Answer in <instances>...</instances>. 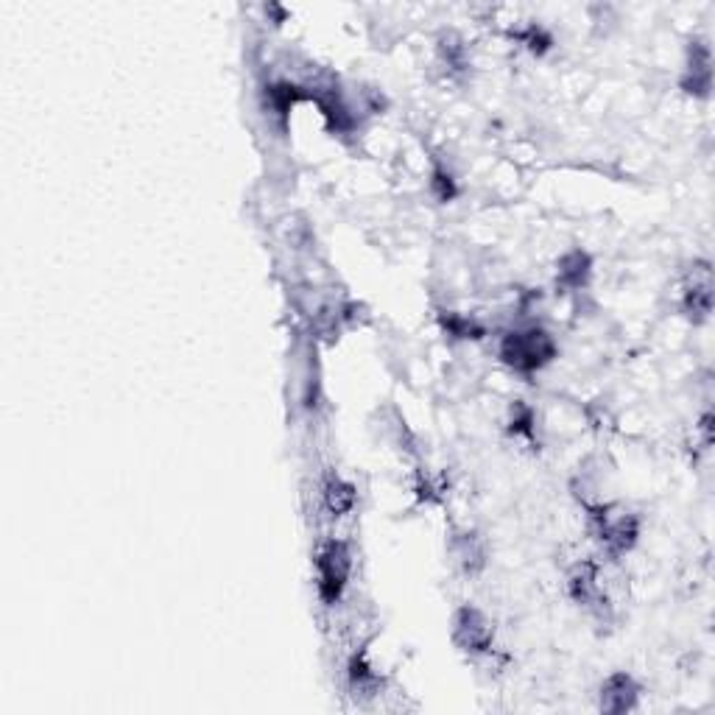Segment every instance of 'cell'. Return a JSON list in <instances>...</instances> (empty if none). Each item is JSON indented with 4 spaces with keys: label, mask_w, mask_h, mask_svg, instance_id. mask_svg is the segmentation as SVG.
Instances as JSON below:
<instances>
[{
    "label": "cell",
    "mask_w": 715,
    "mask_h": 715,
    "mask_svg": "<svg viewBox=\"0 0 715 715\" xmlns=\"http://www.w3.org/2000/svg\"><path fill=\"white\" fill-rule=\"evenodd\" d=\"M556 358L554 338L548 336L542 327H526V330H514L500 341V361L512 366L514 372L531 375L545 364H551Z\"/></svg>",
    "instance_id": "obj_1"
},
{
    "label": "cell",
    "mask_w": 715,
    "mask_h": 715,
    "mask_svg": "<svg viewBox=\"0 0 715 715\" xmlns=\"http://www.w3.org/2000/svg\"><path fill=\"white\" fill-rule=\"evenodd\" d=\"M352 570V556L347 542L341 540H330L322 548V554L316 559V573H319V595L322 601L330 607L336 604L344 587H347V579H350Z\"/></svg>",
    "instance_id": "obj_2"
},
{
    "label": "cell",
    "mask_w": 715,
    "mask_h": 715,
    "mask_svg": "<svg viewBox=\"0 0 715 715\" xmlns=\"http://www.w3.org/2000/svg\"><path fill=\"white\" fill-rule=\"evenodd\" d=\"M453 640L467 654H486L492 651L495 629L481 609L461 607L453 618Z\"/></svg>",
    "instance_id": "obj_3"
},
{
    "label": "cell",
    "mask_w": 715,
    "mask_h": 715,
    "mask_svg": "<svg viewBox=\"0 0 715 715\" xmlns=\"http://www.w3.org/2000/svg\"><path fill=\"white\" fill-rule=\"evenodd\" d=\"M595 520V534L601 545L607 548L612 556L626 554L640 537V520L632 514H618V517H609L607 509H598L593 514Z\"/></svg>",
    "instance_id": "obj_4"
},
{
    "label": "cell",
    "mask_w": 715,
    "mask_h": 715,
    "mask_svg": "<svg viewBox=\"0 0 715 715\" xmlns=\"http://www.w3.org/2000/svg\"><path fill=\"white\" fill-rule=\"evenodd\" d=\"M685 93L696 95V98H707L710 87H713V56L710 48L704 42H690L688 68H685V79H682Z\"/></svg>",
    "instance_id": "obj_5"
},
{
    "label": "cell",
    "mask_w": 715,
    "mask_h": 715,
    "mask_svg": "<svg viewBox=\"0 0 715 715\" xmlns=\"http://www.w3.org/2000/svg\"><path fill=\"white\" fill-rule=\"evenodd\" d=\"M640 688L629 674H612L601 688V710L604 713H626L635 710Z\"/></svg>",
    "instance_id": "obj_6"
},
{
    "label": "cell",
    "mask_w": 715,
    "mask_h": 715,
    "mask_svg": "<svg viewBox=\"0 0 715 715\" xmlns=\"http://www.w3.org/2000/svg\"><path fill=\"white\" fill-rule=\"evenodd\" d=\"M590 269H593V263H590L587 252L573 249V252H567V255L559 260L556 280L567 285V288H581V285H587V280H590Z\"/></svg>",
    "instance_id": "obj_7"
},
{
    "label": "cell",
    "mask_w": 715,
    "mask_h": 715,
    "mask_svg": "<svg viewBox=\"0 0 715 715\" xmlns=\"http://www.w3.org/2000/svg\"><path fill=\"white\" fill-rule=\"evenodd\" d=\"M324 503L333 514H347L355 506V486L341 478H330L324 486Z\"/></svg>",
    "instance_id": "obj_8"
},
{
    "label": "cell",
    "mask_w": 715,
    "mask_h": 715,
    "mask_svg": "<svg viewBox=\"0 0 715 715\" xmlns=\"http://www.w3.org/2000/svg\"><path fill=\"white\" fill-rule=\"evenodd\" d=\"M456 559L464 565V570L484 567V548H481V542L475 540V534H461L459 542H456Z\"/></svg>",
    "instance_id": "obj_9"
},
{
    "label": "cell",
    "mask_w": 715,
    "mask_h": 715,
    "mask_svg": "<svg viewBox=\"0 0 715 715\" xmlns=\"http://www.w3.org/2000/svg\"><path fill=\"white\" fill-rule=\"evenodd\" d=\"M433 193H436L442 202L453 199V193H456L453 176L447 174V171H442V168H436V171H433Z\"/></svg>",
    "instance_id": "obj_10"
},
{
    "label": "cell",
    "mask_w": 715,
    "mask_h": 715,
    "mask_svg": "<svg viewBox=\"0 0 715 715\" xmlns=\"http://www.w3.org/2000/svg\"><path fill=\"white\" fill-rule=\"evenodd\" d=\"M520 40H523V45H528L534 54H542V51L551 45V37H548V34H545V31L537 26H531L528 31H523V34H520Z\"/></svg>",
    "instance_id": "obj_11"
}]
</instances>
